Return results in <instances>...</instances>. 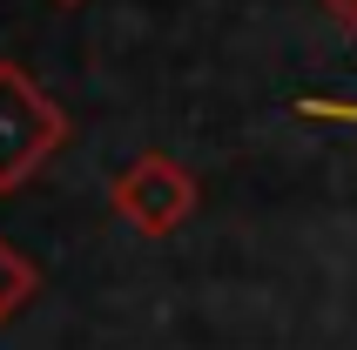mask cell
<instances>
[{"mask_svg":"<svg viewBox=\"0 0 357 350\" xmlns=\"http://www.w3.org/2000/svg\"><path fill=\"white\" fill-rule=\"evenodd\" d=\"M68 142L61 101L40 88L20 61H0V195L27 189Z\"/></svg>","mask_w":357,"mask_h":350,"instance_id":"obj_1","label":"cell"},{"mask_svg":"<svg viewBox=\"0 0 357 350\" xmlns=\"http://www.w3.org/2000/svg\"><path fill=\"white\" fill-rule=\"evenodd\" d=\"M196 202H202L196 175L182 169L176 155H162V149L135 155L115 182H108V209H115L135 236H176L182 222L196 215Z\"/></svg>","mask_w":357,"mask_h":350,"instance_id":"obj_2","label":"cell"},{"mask_svg":"<svg viewBox=\"0 0 357 350\" xmlns=\"http://www.w3.org/2000/svg\"><path fill=\"white\" fill-rule=\"evenodd\" d=\"M34 290H40V270L14 250V243H7V236H0V324L27 310V303H34Z\"/></svg>","mask_w":357,"mask_h":350,"instance_id":"obj_3","label":"cell"},{"mask_svg":"<svg viewBox=\"0 0 357 350\" xmlns=\"http://www.w3.org/2000/svg\"><path fill=\"white\" fill-rule=\"evenodd\" d=\"M297 115H317V121H357V101H297Z\"/></svg>","mask_w":357,"mask_h":350,"instance_id":"obj_4","label":"cell"},{"mask_svg":"<svg viewBox=\"0 0 357 350\" xmlns=\"http://www.w3.org/2000/svg\"><path fill=\"white\" fill-rule=\"evenodd\" d=\"M324 14L337 20L344 34H357V0H324Z\"/></svg>","mask_w":357,"mask_h":350,"instance_id":"obj_5","label":"cell"}]
</instances>
